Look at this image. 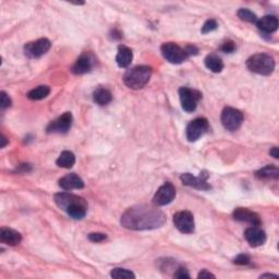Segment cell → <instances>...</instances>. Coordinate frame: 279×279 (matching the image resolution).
I'll list each match as a JSON object with an SVG mask.
<instances>
[{
  "mask_svg": "<svg viewBox=\"0 0 279 279\" xmlns=\"http://www.w3.org/2000/svg\"><path fill=\"white\" fill-rule=\"evenodd\" d=\"M165 222V214L156 205L132 206L121 216V225L131 230H153L162 227Z\"/></svg>",
  "mask_w": 279,
  "mask_h": 279,
  "instance_id": "6da1fadb",
  "label": "cell"
},
{
  "mask_svg": "<svg viewBox=\"0 0 279 279\" xmlns=\"http://www.w3.org/2000/svg\"><path fill=\"white\" fill-rule=\"evenodd\" d=\"M54 203L60 210H64L70 217L74 220H83L88 212V203L81 196L71 193H57L54 194Z\"/></svg>",
  "mask_w": 279,
  "mask_h": 279,
  "instance_id": "7a4b0ae2",
  "label": "cell"
},
{
  "mask_svg": "<svg viewBox=\"0 0 279 279\" xmlns=\"http://www.w3.org/2000/svg\"><path fill=\"white\" fill-rule=\"evenodd\" d=\"M152 76V68L148 66H136L126 70L124 74V82L132 90L143 88L148 83Z\"/></svg>",
  "mask_w": 279,
  "mask_h": 279,
  "instance_id": "3957f363",
  "label": "cell"
},
{
  "mask_svg": "<svg viewBox=\"0 0 279 279\" xmlns=\"http://www.w3.org/2000/svg\"><path fill=\"white\" fill-rule=\"evenodd\" d=\"M246 68L253 74L270 76L275 70V60L268 54H256L246 60Z\"/></svg>",
  "mask_w": 279,
  "mask_h": 279,
  "instance_id": "277c9868",
  "label": "cell"
},
{
  "mask_svg": "<svg viewBox=\"0 0 279 279\" xmlns=\"http://www.w3.org/2000/svg\"><path fill=\"white\" fill-rule=\"evenodd\" d=\"M160 50L164 58H165L167 62L174 64H182L190 57L189 54H188L186 48L180 47L179 45L174 43L162 44L160 47Z\"/></svg>",
  "mask_w": 279,
  "mask_h": 279,
  "instance_id": "5b68a950",
  "label": "cell"
},
{
  "mask_svg": "<svg viewBox=\"0 0 279 279\" xmlns=\"http://www.w3.org/2000/svg\"><path fill=\"white\" fill-rule=\"evenodd\" d=\"M220 119L224 128L228 131H236L241 126L244 117V114L238 110V109L232 107H226L224 108Z\"/></svg>",
  "mask_w": 279,
  "mask_h": 279,
  "instance_id": "8992f818",
  "label": "cell"
},
{
  "mask_svg": "<svg viewBox=\"0 0 279 279\" xmlns=\"http://www.w3.org/2000/svg\"><path fill=\"white\" fill-rule=\"evenodd\" d=\"M181 107L186 112H192L196 109L198 100L202 98V94L196 90L189 88H181L179 90Z\"/></svg>",
  "mask_w": 279,
  "mask_h": 279,
  "instance_id": "52a82bcc",
  "label": "cell"
},
{
  "mask_svg": "<svg viewBox=\"0 0 279 279\" xmlns=\"http://www.w3.org/2000/svg\"><path fill=\"white\" fill-rule=\"evenodd\" d=\"M208 121L205 118H196L192 120L186 126V138L190 142H196L200 138H202L208 131Z\"/></svg>",
  "mask_w": 279,
  "mask_h": 279,
  "instance_id": "ba28073f",
  "label": "cell"
},
{
  "mask_svg": "<svg viewBox=\"0 0 279 279\" xmlns=\"http://www.w3.org/2000/svg\"><path fill=\"white\" fill-rule=\"evenodd\" d=\"M52 43L47 38H40L35 42H31L24 46V54L26 56L31 59H38L50 50Z\"/></svg>",
  "mask_w": 279,
  "mask_h": 279,
  "instance_id": "9c48e42d",
  "label": "cell"
},
{
  "mask_svg": "<svg viewBox=\"0 0 279 279\" xmlns=\"http://www.w3.org/2000/svg\"><path fill=\"white\" fill-rule=\"evenodd\" d=\"M174 225L180 232L192 234L194 232V218L191 212L182 210L178 212L174 216Z\"/></svg>",
  "mask_w": 279,
  "mask_h": 279,
  "instance_id": "30bf717a",
  "label": "cell"
},
{
  "mask_svg": "<svg viewBox=\"0 0 279 279\" xmlns=\"http://www.w3.org/2000/svg\"><path fill=\"white\" fill-rule=\"evenodd\" d=\"M176 198V188L170 184H164L153 198V204L156 206H165L174 201Z\"/></svg>",
  "mask_w": 279,
  "mask_h": 279,
  "instance_id": "8fae6325",
  "label": "cell"
},
{
  "mask_svg": "<svg viewBox=\"0 0 279 279\" xmlns=\"http://www.w3.org/2000/svg\"><path fill=\"white\" fill-rule=\"evenodd\" d=\"M72 121H74V118H72L71 112H64L56 120L52 121L46 130L48 133H59V134L66 133L71 129Z\"/></svg>",
  "mask_w": 279,
  "mask_h": 279,
  "instance_id": "7c38bea8",
  "label": "cell"
},
{
  "mask_svg": "<svg viewBox=\"0 0 279 279\" xmlns=\"http://www.w3.org/2000/svg\"><path fill=\"white\" fill-rule=\"evenodd\" d=\"M208 176L206 174V172H203L200 177H194L191 174H182L180 177V180L184 186L194 188V189L198 190L208 191L210 190V184H208Z\"/></svg>",
  "mask_w": 279,
  "mask_h": 279,
  "instance_id": "4fadbf2b",
  "label": "cell"
},
{
  "mask_svg": "<svg viewBox=\"0 0 279 279\" xmlns=\"http://www.w3.org/2000/svg\"><path fill=\"white\" fill-rule=\"evenodd\" d=\"M95 59L92 54L86 52L78 58L76 64L72 66V72L74 74H86L94 68Z\"/></svg>",
  "mask_w": 279,
  "mask_h": 279,
  "instance_id": "5bb4252c",
  "label": "cell"
},
{
  "mask_svg": "<svg viewBox=\"0 0 279 279\" xmlns=\"http://www.w3.org/2000/svg\"><path fill=\"white\" fill-rule=\"evenodd\" d=\"M232 216L236 220L251 224L252 226H260V224H262V222H260V217L256 213H254L253 210L248 208H236L234 210Z\"/></svg>",
  "mask_w": 279,
  "mask_h": 279,
  "instance_id": "9a60e30c",
  "label": "cell"
},
{
  "mask_svg": "<svg viewBox=\"0 0 279 279\" xmlns=\"http://www.w3.org/2000/svg\"><path fill=\"white\" fill-rule=\"evenodd\" d=\"M244 238L251 246H263L266 241V234L260 226H252L248 228L244 232Z\"/></svg>",
  "mask_w": 279,
  "mask_h": 279,
  "instance_id": "2e32d148",
  "label": "cell"
},
{
  "mask_svg": "<svg viewBox=\"0 0 279 279\" xmlns=\"http://www.w3.org/2000/svg\"><path fill=\"white\" fill-rule=\"evenodd\" d=\"M0 241H2V244L14 246L20 244V242L22 241V236L14 229L2 227L0 229Z\"/></svg>",
  "mask_w": 279,
  "mask_h": 279,
  "instance_id": "e0dca14e",
  "label": "cell"
},
{
  "mask_svg": "<svg viewBox=\"0 0 279 279\" xmlns=\"http://www.w3.org/2000/svg\"><path fill=\"white\" fill-rule=\"evenodd\" d=\"M59 186L64 190L82 189L84 188V182L76 174H69L59 180Z\"/></svg>",
  "mask_w": 279,
  "mask_h": 279,
  "instance_id": "ac0fdd59",
  "label": "cell"
},
{
  "mask_svg": "<svg viewBox=\"0 0 279 279\" xmlns=\"http://www.w3.org/2000/svg\"><path fill=\"white\" fill-rule=\"evenodd\" d=\"M278 19L275 16H265L256 21V26L265 34H270L277 31Z\"/></svg>",
  "mask_w": 279,
  "mask_h": 279,
  "instance_id": "d6986e66",
  "label": "cell"
},
{
  "mask_svg": "<svg viewBox=\"0 0 279 279\" xmlns=\"http://www.w3.org/2000/svg\"><path fill=\"white\" fill-rule=\"evenodd\" d=\"M133 59V52L129 47H126L124 45H120L118 47V54L116 57L117 64L120 68H128L131 64Z\"/></svg>",
  "mask_w": 279,
  "mask_h": 279,
  "instance_id": "ffe728a7",
  "label": "cell"
},
{
  "mask_svg": "<svg viewBox=\"0 0 279 279\" xmlns=\"http://www.w3.org/2000/svg\"><path fill=\"white\" fill-rule=\"evenodd\" d=\"M93 98L96 104H98L100 106H105L112 102V95L107 88H100L93 93Z\"/></svg>",
  "mask_w": 279,
  "mask_h": 279,
  "instance_id": "44dd1931",
  "label": "cell"
},
{
  "mask_svg": "<svg viewBox=\"0 0 279 279\" xmlns=\"http://www.w3.org/2000/svg\"><path fill=\"white\" fill-rule=\"evenodd\" d=\"M204 62L206 68L210 70L212 72H214V74H218V72H220L224 69L222 60L218 56H216V54H208V56L205 58Z\"/></svg>",
  "mask_w": 279,
  "mask_h": 279,
  "instance_id": "7402d4cb",
  "label": "cell"
},
{
  "mask_svg": "<svg viewBox=\"0 0 279 279\" xmlns=\"http://www.w3.org/2000/svg\"><path fill=\"white\" fill-rule=\"evenodd\" d=\"M256 177L260 179H275L277 180L279 177V170L276 166L268 165L263 168H260L258 172H256Z\"/></svg>",
  "mask_w": 279,
  "mask_h": 279,
  "instance_id": "603a6c76",
  "label": "cell"
},
{
  "mask_svg": "<svg viewBox=\"0 0 279 279\" xmlns=\"http://www.w3.org/2000/svg\"><path fill=\"white\" fill-rule=\"evenodd\" d=\"M56 164L59 167L71 168L76 164V156L74 153H72V152L64 150L58 157Z\"/></svg>",
  "mask_w": 279,
  "mask_h": 279,
  "instance_id": "cb8c5ba5",
  "label": "cell"
},
{
  "mask_svg": "<svg viewBox=\"0 0 279 279\" xmlns=\"http://www.w3.org/2000/svg\"><path fill=\"white\" fill-rule=\"evenodd\" d=\"M50 88L46 86H42L38 88H35L32 90H30L28 93V97L32 100H44L50 95Z\"/></svg>",
  "mask_w": 279,
  "mask_h": 279,
  "instance_id": "d4e9b609",
  "label": "cell"
},
{
  "mask_svg": "<svg viewBox=\"0 0 279 279\" xmlns=\"http://www.w3.org/2000/svg\"><path fill=\"white\" fill-rule=\"evenodd\" d=\"M236 14H238V18L242 21H246L248 23H256V21H258L256 14H253V12L248 9L242 8L236 12Z\"/></svg>",
  "mask_w": 279,
  "mask_h": 279,
  "instance_id": "484cf974",
  "label": "cell"
},
{
  "mask_svg": "<svg viewBox=\"0 0 279 279\" xmlns=\"http://www.w3.org/2000/svg\"><path fill=\"white\" fill-rule=\"evenodd\" d=\"M110 276L112 278H117V279H131V278H136V275L133 274L131 270H124V268H114L110 272Z\"/></svg>",
  "mask_w": 279,
  "mask_h": 279,
  "instance_id": "4316f807",
  "label": "cell"
},
{
  "mask_svg": "<svg viewBox=\"0 0 279 279\" xmlns=\"http://www.w3.org/2000/svg\"><path fill=\"white\" fill-rule=\"evenodd\" d=\"M217 28H218V24L215 20H213V19L208 20L204 23V26H202V33L203 34H208L210 32L215 31Z\"/></svg>",
  "mask_w": 279,
  "mask_h": 279,
  "instance_id": "83f0119b",
  "label": "cell"
},
{
  "mask_svg": "<svg viewBox=\"0 0 279 279\" xmlns=\"http://www.w3.org/2000/svg\"><path fill=\"white\" fill-rule=\"evenodd\" d=\"M250 262H251L250 256H248V254H244V253L239 254V256L234 260V264H236V265H241V266L250 264Z\"/></svg>",
  "mask_w": 279,
  "mask_h": 279,
  "instance_id": "f1b7e54d",
  "label": "cell"
},
{
  "mask_svg": "<svg viewBox=\"0 0 279 279\" xmlns=\"http://www.w3.org/2000/svg\"><path fill=\"white\" fill-rule=\"evenodd\" d=\"M11 104H12V102L10 100L9 95L2 90V92L0 93V105H2V109L8 108L11 106Z\"/></svg>",
  "mask_w": 279,
  "mask_h": 279,
  "instance_id": "f546056e",
  "label": "cell"
},
{
  "mask_svg": "<svg viewBox=\"0 0 279 279\" xmlns=\"http://www.w3.org/2000/svg\"><path fill=\"white\" fill-rule=\"evenodd\" d=\"M220 50L222 52H226V54H232L236 50V44H234V42L232 40H228L226 42V43H224L222 46L220 47Z\"/></svg>",
  "mask_w": 279,
  "mask_h": 279,
  "instance_id": "4dcf8cb0",
  "label": "cell"
},
{
  "mask_svg": "<svg viewBox=\"0 0 279 279\" xmlns=\"http://www.w3.org/2000/svg\"><path fill=\"white\" fill-rule=\"evenodd\" d=\"M107 236L104 234H100V232H94V234H88V239L90 241L92 242H102L106 240Z\"/></svg>",
  "mask_w": 279,
  "mask_h": 279,
  "instance_id": "1f68e13d",
  "label": "cell"
},
{
  "mask_svg": "<svg viewBox=\"0 0 279 279\" xmlns=\"http://www.w3.org/2000/svg\"><path fill=\"white\" fill-rule=\"evenodd\" d=\"M174 278H179V279H184V278H190V274L189 272L186 270V268H179L174 272Z\"/></svg>",
  "mask_w": 279,
  "mask_h": 279,
  "instance_id": "d6a6232c",
  "label": "cell"
},
{
  "mask_svg": "<svg viewBox=\"0 0 279 279\" xmlns=\"http://www.w3.org/2000/svg\"><path fill=\"white\" fill-rule=\"evenodd\" d=\"M198 278H201V279H204V278H216L215 275L212 274V272H208L206 270H203L198 272Z\"/></svg>",
  "mask_w": 279,
  "mask_h": 279,
  "instance_id": "836d02e7",
  "label": "cell"
},
{
  "mask_svg": "<svg viewBox=\"0 0 279 279\" xmlns=\"http://www.w3.org/2000/svg\"><path fill=\"white\" fill-rule=\"evenodd\" d=\"M186 52H188V54H189V56H191V54H196L198 52V50L194 45H188L186 47Z\"/></svg>",
  "mask_w": 279,
  "mask_h": 279,
  "instance_id": "e575fe53",
  "label": "cell"
},
{
  "mask_svg": "<svg viewBox=\"0 0 279 279\" xmlns=\"http://www.w3.org/2000/svg\"><path fill=\"white\" fill-rule=\"evenodd\" d=\"M270 154L274 157V158H278L279 157V154H278V148H270Z\"/></svg>",
  "mask_w": 279,
  "mask_h": 279,
  "instance_id": "d590c367",
  "label": "cell"
},
{
  "mask_svg": "<svg viewBox=\"0 0 279 279\" xmlns=\"http://www.w3.org/2000/svg\"><path fill=\"white\" fill-rule=\"evenodd\" d=\"M2 148H4L6 146V145H7V143H8L7 138H6V136H4V134L2 136Z\"/></svg>",
  "mask_w": 279,
  "mask_h": 279,
  "instance_id": "8d00e7d4",
  "label": "cell"
},
{
  "mask_svg": "<svg viewBox=\"0 0 279 279\" xmlns=\"http://www.w3.org/2000/svg\"><path fill=\"white\" fill-rule=\"evenodd\" d=\"M264 277H272V278H277V276L276 275H272V274H265V275H262L260 276V278H264Z\"/></svg>",
  "mask_w": 279,
  "mask_h": 279,
  "instance_id": "74e56055",
  "label": "cell"
}]
</instances>
